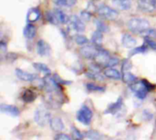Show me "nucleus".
Masks as SVG:
<instances>
[{
  "mask_svg": "<svg viewBox=\"0 0 156 140\" xmlns=\"http://www.w3.org/2000/svg\"><path fill=\"white\" fill-rule=\"evenodd\" d=\"M122 45L124 47H127V48H133L136 46L137 44V41L134 37H133L131 35L129 34H125L122 36Z\"/></svg>",
  "mask_w": 156,
  "mask_h": 140,
  "instance_id": "4468645a",
  "label": "nucleus"
},
{
  "mask_svg": "<svg viewBox=\"0 0 156 140\" xmlns=\"http://www.w3.org/2000/svg\"><path fill=\"white\" fill-rule=\"evenodd\" d=\"M141 36L144 37H149V38H156V29L154 28H148L143 33L140 34Z\"/></svg>",
  "mask_w": 156,
  "mask_h": 140,
  "instance_id": "c85d7f7f",
  "label": "nucleus"
},
{
  "mask_svg": "<svg viewBox=\"0 0 156 140\" xmlns=\"http://www.w3.org/2000/svg\"><path fill=\"white\" fill-rule=\"evenodd\" d=\"M112 4L120 10H128L132 6V0H113Z\"/></svg>",
  "mask_w": 156,
  "mask_h": 140,
  "instance_id": "f3484780",
  "label": "nucleus"
},
{
  "mask_svg": "<svg viewBox=\"0 0 156 140\" xmlns=\"http://www.w3.org/2000/svg\"><path fill=\"white\" fill-rule=\"evenodd\" d=\"M52 118L49 110L44 105H40L37 108L34 114V120L39 127H46L50 124Z\"/></svg>",
  "mask_w": 156,
  "mask_h": 140,
  "instance_id": "f257e3e1",
  "label": "nucleus"
},
{
  "mask_svg": "<svg viewBox=\"0 0 156 140\" xmlns=\"http://www.w3.org/2000/svg\"><path fill=\"white\" fill-rule=\"evenodd\" d=\"M119 64V59L116 58V57H111L108 62L106 63L105 67H115Z\"/></svg>",
  "mask_w": 156,
  "mask_h": 140,
  "instance_id": "f704fd0d",
  "label": "nucleus"
},
{
  "mask_svg": "<svg viewBox=\"0 0 156 140\" xmlns=\"http://www.w3.org/2000/svg\"><path fill=\"white\" fill-rule=\"evenodd\" d=\"M147 51V45H143L139 47H135L133 48L131 52H130V56H134L136 54H142V53H145Z\"/></svg>",
  "mask_w": 156,
  "mask_h": 140,
  "instance_id": "c756f323",
  "label": "nucleus"
},
{
  "mask_svg": "<svg viewBox=\"0 0 156 140\" xmlns=\"http://www.w3.org/2000/svg\"><path fill=\"white\" fill-rule=\"evenodd\" d=\"M100 48H101L100 46H97L94 44H92V45L86 44L84 46H82L80 49V53L84 58L94 60V58L97 56V55L100 51Z\"/></svg>",
  "mask_w": 156,
  "mask_h": 140,
  "instance_id": "39448f33",
  "label": "nucleus"
},
{
  "mask_svg": "<svg viewBox=\"0 0 156 140\" xmlns=\"http://www.w3.org/2000/svg\"><path fill=\"white\" fill-rule=\"evenodd\" d=\"M0 110L3 114L9 115L11 117H17L19 115V110L16 107L12 106V105H5V104H1L0 106Z\"/></svg>",
  "mask_w": 156,
  "mask_h": 140,
  "instance_id": "f8f14e48",
  "label": "nucleus"
},
{
  "mask_svg": "<svg viewBox=\"0 0 156 140\" xmlns=\"http://www.w3.org/2000/svg\"><path fill=\"white\" fill-rule=\"evenodd\" d=\"M75 42L79 45V46H83L89 43L88 38L85 36H82L80 34H78L75 36Z\"/></svg>",
  "mask_w": 156,
  "mask_h": 140,
  "instance_id": "cd10ccee",
  "label": "nucleus"
},
{
  "mask_svg": "<svg viewBox=\"0 0 156 140\" xmlns=\"http://www.w3.org/2000/svg\"><path fill=\"white\" fill-rule=\"evenodd\" d=\"M87 88L90 90V91H104V87H99V86H96L92 83H90V84H87Z\"/></svg>",
  "mask_w": 156,
  "mask_h": 140,
  "instance_id": "473e14b6",
  "label": "nucleus"
},
{
  "mask_svg": "<svg viewBox=\"0 0 156 140\" xmlns=\"http://www.w3.org/2000/svg\"><path fill=\"white\" fill-rule=\"evenodd\" d=\"M94 23H95V26H96V27H97L98 30L101 31L102 33H103V32H108L109 27H108V26H107L106 24H104L102 21H101V20H99V19H96V20L94 21Z\"/></svg>",
  "mask_w": 156,
  "mask_h": 140,
  "instance_id": "bb28decb",
  "label": "nucleus"
},
{
  "mask_svg": "<svg viewBox=\"0 0 156 140\" xmlns=\"http://www.w3.org/2000/svg\"><path fill=\"white\" fill-rule=\"evenodd\" d=\"M0 50L2 52V54H5L6 53V45L4 41H1L0 42Z\"/></svg>",
  "mask_w": 156,
  "mask_h": 140,
  "instance_id": "37998d69",
  "label": "nucleus"
},
{
  "mask_svg": "<svg viewBox=\"0 0 156 140\" xmlns=\"http://www.w3.org/2000/svg\"><path fill=\"white\" fill-rule=\"evenodd\" d=\"M103 75L108 78H112V79H115V80H120L122 78L121 73L118 70H116L114 68H111V67L105 68L103 71Z\"/></svg>",
  "mask_w": 156,
  "mask_h": 140,
  "instance_id": "dca6fc26",
  "label": "nucleus"
},
{
  "mask_svg": "<svg viewBox=\"0 0 156 140\" xmlns=\"http://www.w3.org/2000/svg\"><path fill=\"white\" fill-rule=\"evenodd\" d=\"M40 18V12L37 8H31L28 13H27V20L29 23H34L36 21H37Z\"/></svg>",
  "mask_w": 156,
  "mask_h": 140,
  "instance_id": "6ab92c4d",
  "label": "nucleus"
},
{
  "mask_svg": "<svg viewBox=\"0 0 156 140\" xmlns=\"http://www.w3.org/2000/svg\"><path fill=\"white\" fill-rule=\"evenodd\" d=\"M86 137L89 138H91V139H98V138H101V136L99 135L98 132L96 131H93V130H90L88 132H86Z\"/></svg>",
  "mask_w": 156,
  "mask_h": 140,
  "instance_id": "c9c22d12",
  "label": "nucleus"
},
{
  "mask_svg": "<svg viewBox=\"0 0 156 140\" xmlns=\"http://www.w3.org/2000/svg\"><path fill=\"white\" fill-rule=\"evenodd\" d=\"M68 30L70 35H78L85 31V24L80 16L71 15L68 23Z\"/></svg>",
  "mask_w": 156,
  "mask_h": 140,
  "instance_id": "7ed1b4c3",
  "label": "nucleus"
},
{
  "mask_svg": "<svg viewBox=\"0 0 156 140\" xmlns=\"http://www.w3.org/2000/svg\"><path fill=\"white\" fill-rule=\"evenodd\" d=\"M33 66H34V67H35L37 71H39V72L43 73V74H44V75H46V76H48V75H50V74H51L50 69L48 67V66H47V65H45V64H43V63H34V64H33Z\"/></svg>",
  "mask_w": 156,
  "mask_h": 140,
  "instance_id": "5701e85b",
  "label": "nucleus"
},
{
  "mask_svg": "<svg viewBox=\"0 0 156 140\" xmlns=\"http://www.w3.org/2000/svg\"><path fill=\"white\" fill-rule=\"evenodd\" d=\"M111 58L110 53L102 48H100V51L97 55V56L94 58V61L96 64L100 65V66H104L106 65V63L108 62V60Z\"/></svg>",
  "mask_w": 156,
  "mask_h": 140,
  "instance_id": "9d476101",
  "label": "nucleus"
},
{
  "mask_svg": "<svg viewBox=\"0 0 156 140\" xmlns=\"http://www.w3.org/2000/svg\"><path fill=\"white\" fill-rule=\"evenodd\" d=\"M70 129H71L72 137H73L74 139H81V138H83V135L80 133V131L78 128H76L75 127H71Z\"/></svg>",
  "mask_w": 156,
  "mask_h": 140,
  "instance_id": "2f4dec72",
  "label": "nucleus"
},
{
  "mask_svg": "<svg viewBox=\"0 0 156 140\" xmlns=\"http://www.w3.org/2000/svg\"><path fill=\"white\" fill-rule=\"evenodd\" d=\"M131 67H132V64L130 63V61L128 59H125L122 64V72L129 71L131 69Z\"/></svg>",
  "mask_w": 156,
  "mask_h": 140,
  "instance_id": "58836bf2",
  "label": "nucleus"
},
{
  "mask_svg": "<svg viewBox=\"0 0 156 140\" xmlns=\"http://www.w3.org/2000/svg\"><path fill=\"white\" fill-rule=\"evenodd\" d=\"M77 3V0H55V4L59 6L71 7Z\"/></svg>",
  "mask_w": 156,
  "mask_h": 140,
  "instance_id": "a878e982",
  "label": "nucleus"
},
{
  "mask_svg": "<svg viewBox=\"0 0 156 140\" xmlns=\"http://www.w3.org/2000/svg\"><path fill=\"white\" fill-rule=\"evenodd\" d=\"M50 128L55 132H60L64 129V123L60 118H54L50 121Z\"/></svg>",
  "mask_w": 156,
  "mask_h": 140,
  "instance_id": "2eb2a0df",
  "label": "nucleus"
},
{
  "mask_svg": "<svg viewBox=\"0 0 156 140\" xmlns=\"http://www.w3.org/2000/svg\"><path fill=\"white\" fill-rule=\"evenodd\" d=\"M92 117H93L92 111L87 106H82L77 113L78 121H80V123H82L85 126H88L90 124Z\"/></svg>",
  "mask_w": 156,
  "mask_h": 140,
  "instance_id": "423d86ee",
  "label": "nucleus"
},
{
  "mask_svg": "<svg viewBox=\"0 0 156 140\" xmlns=\"http://www.w3.org/2000/svg\"><path fill=\"white\" fill-rule=\"evenodd\" d=\"M102 40H103L102 32L98 30V29L96 31H94L92 36H91V42H92V44H94L95 46L101 47V45H102Z\"/></svg>",
  "mask_w": 156,
  "mask_h": 140,
  "instance_id": "aec40b11",
  "label": "nucleus"
},
{
  "mask_svg": "<svg viewBox=\"0 0 156 140\" xmlns=\"http://www.w3.org/2000/svg\"><path fill=\"white\" fill-rule=\"evenodd\" d=\"M143 118H144V120H147V121L152 120V118H153V114H152L151 112H149L148 110H144V111L143 112Z\"/></svg>",
  "mask_w": 156,
  "mask_h": 140,
  "instance_id": "a19ab883",
  "label": "nucleus"
},
{
  "mask_svg": "<svg viewBox=\"0 0 156 140\" xmlns=\"http://www.w3.org/2000/svg\"><path fill=\"white\" fill-rule=\"evenodd\" d=\"M122 80H123V82H125L127 84H133L137 80V77L133 74L130 73L129 71H126V72H123Z\"/></svg>",
  "mask_w": 156,
  "mask_h": 140,
  "instance_id": "393cba45",
  "label": "nucleus"
},
{
  "mask_svg": "<svg viewBox=\"0 0 156 140\" xmlns=\"http://www.w3.org/2000/svg\"><path fill=\"white\" fill-rule=\"evenodd\" d=\"M138 7L145 13H153L156 9L155 0H138Z\"/></svg>",
  "mask_w": 156,
  "mask_h": 140,
  "instance_id": "6e6552de",
  "label": "nucleus"
},
{
  "mask_svg": "<svg viewBox=\"0 0 156 140\" xmlns=\"http://www.w3.org/2000/svg\"><path fill=\"white\" fill-rule=\"evenodd\" d=\"M80 18L83 20V21H90V18H91V13L89 12L88 10H84V11H81L80 12Z\"/></svg>",
  "mask_w": 156,
  "mask_h": 140,
  "instance_id": "72a5a7b5",
  "label": "nucleus"
},
{
  "mask_svg": "<svg viewBox=\"0 0 156 140\" xmlns=\"http://www.w3.org/2000/svg\"><path fill=\"white\" fill-rule=\"evenodd\" d=\"M16 76L20 80L27 81V82H32V81H34V80H36L37 78V77L36 74L28 73V72H26V71L21 70L19 68L16 69Z\"/></svg>",
  "mask_w": 156,
  "mask_h": 140,
  "instance_id": "9b49d317",
  "label": "nucleus"
},
{
  "mask_svg": "<svg viewBox=\"0 0 156 140\" xmlns=\"http://www.w3.org/2000/svg\"><path fill=\"white\" fill-rule=\"evenodd\" d=\"M36 32H37L36 26L31 24H27L24 28L23 34H24L25 37H27V39H32L36 36Z\"/></svg>",
  "mask_w": 156,
  "mask_h": 140,
  "instance_id": "412c9836",
  "label": "nucleus"
},
{
  "mask_svg": "<svg viewBox=\"0 0 156 140\" xmlns=\"http://www.w3.org/2000/svg\"><path fill=\"white\" fill-rule=\"evenodd\" d=\"M37 98V93L32 89H27L22 96V99L26 103H31Z\"/></svg>",
  "mask_w": 156,
  "mask_h": 140,
  "instance_id": "4be33fe9",
  "label": "nucleus"
},
{
  "mask_svg": "<svg viewBox=\"0 0 156 140\" xmlns=\"http://www.w3.org/2000/svg\"><path fill=\"white\" fill-rule=\"evenodd\" d=\"M122 106V98L120 97L115 103L111 104L108 107V108L105 110V114H115L121 109Z\"/></svg>",
  "mask_w": 156,
  "mask_h": 140,
  "instance_id": "a211bd4d",
  "label": "nucleus"
},
{
  "mask_svg": "<svg viewBox=\"0 0 156 140\" xmlns=\"http://www.w3.org/2000/svg\"><path fill=\"white\" fill-rule=\"evenodd\" d=\"M144 41H145V44L148 46H150L152 49H154V50L156 51V42L154 40H153V39L149 38V37H144Z\"/></svg>",
  "mask_w": 156,
  "mask_h": 140,
  "instance_id": "e433bc0d",
  "label": "nucleus"
},
{
  "mask_svg": "<svg viewBox=\"0 0 156 140\" xmlns=\"http://www.w3.org/2000/svg\"><path fill=\"white\" fill-rule=\"evenodd\" d=\"M53 12H54V14H55V15H56V17H57V19H58V21L59 24L65 25V24H68L69 23L70 17L65 12H63L61 9L55 8V10Z\"/></svg>",
  "mask_w": 156,
  "mask_h": 140,
  "instance_id": "ddd939ff",
  "label": "nucleus"
},
{
  "mask_svg": "<svg viewBox=\"0 0 156 140\" xmlns=\"http://www.w3.org/2000/svg\"><path fill=\"white\" fill-rule=\"evenodd\" d=\"M98 14L100 15V16L107 20H114L119 15V13L115 9L110 7L107 5H102V4L98 6Z\"/></svg>",
  "mask_w": 156,
  "mask_h": 140,
  "instance_id": "20e7f679",
  "label": "nucleus"
},
{
  "mask_svg": "<svg viewBox=\"0 0 156 140\" xmlns=\"http://www.w3.org/2000/svg\"><path fill=\"white\" fill-rule=\"evenodd\" d=\"M37 52L41 56H49L51 52V48L46 41L39 40L37 44Z\"/></svg>",
  "mask_w": 156,
  "mask_h": 140,
  "instance_id": "1a4fd4ad",
  "label": "nucleus"
},
{
  "mask_svg": "<svg viewBox=\"0 0 156 140\" xmlns=\"http://www.w3.org/2000/svg\"><path fill=\"white\" fill-rule=\"evenodd\" d=\"M53 78L56 80V82L57 83H58V84H62V85H69L71 82L70 81H65V80H63L59 76H58L57 74H55L54 76H53Z\"/></svg>",
  "mask_w": 156,
  "mask_h": 140,
  "instance_id": "4c0bfd02",
  "label": "nucleus"
},
{
  "mask_svg": "<svg viewBox=\"0 0 156 140\" xmlns=\"http://www.w3.org/2000/svg\"><path fill=\"white\" fill-rule=\"evenodd\" d=\"M86 76L89 78H90L92 80H95V81H102L103 80V77L101 74V72H96V71H93V70H90V69L86 73Z\"/></svg>",
  "mask_w": 156,
  "mask_h": 140,
  "instance_id": "b1692460",
  "label": "nucleus"
},
{
  "mask_svg": "<svg viewBox=\"0 0 156 140\" xmlns=\"http://www.w3.org/2000/svg\"><path fill=\"white\" fill-rule=\"evenodd\" d=\"M128 28L134 34H141L149 28L150 24L144 18H132L128 21Z\"/></svg>",
  "mask_w": 156,
  "mask_h": 140,
  "instance_id": "f03ea898",
  "label": "nucleus"
},
{
  "mask_svg": "<svg viewBox=\"0 0 156 140\" xmlns=\"http://www.w3.org/2000/svg\"><path fill=\"white\" fill-rule=\"evenodd\" d=\"M130 88L139 99H144L146 97L148 90H147V88H146V87H145V85L144 84L143 81L134 82V83L131 84Z\"/></svg>",
  "mask_w": 156,
  "mask_h": 140,
  "instance_id": "0eeeda50",
  "label": "nucleus"
},
{
  "mask_svg": "<svg viewBox=\"0 0 156 140\" xmlns=\"http://www.w3.org/2000/svg\"><path fill=\"white\" fill-rule=\"evenodd\" d=\"M55 139L56 140H71V137H69V135H66V134H63V133H60V134H58L56 137H55Z\"/></svg>",
  "mask_w": 156,
  "mask_h": 140,
  "instance_id": "ea45409f",
  "label": "nucleus"
},
{
  "mask_svg": "<svg viewBox=\"0 0 156 140\" xmlns=\"http://www.w3.org/2000/svg\"><path fill=\"white\" fill-rule=\"evenodd\" d=\"M143 82H144V84L145 85V87H146V88H147V90L148 91H151V90H153V89H154V85H152V84H150L147 80H142Z\"/></svg>",
  "mask_w": 156,
  "mask_h": 140,
  "instance_id": "79ce46f5",
  "label": "nucleus"
},
{
  "mask_svg": "<svg viewBox=\"0 0 156 140\" xmlns=\"http://www.w3.org/2000/svg\"><path fill=\"white\" fill-rule=\"evenodd\" d=\"M46 15H47V16H46V17H47V20H48L49 23H51V24H53V25H58V19H57V17H56L54 12L49 11V12L47 13Z\"/></svg>",
  "mask_w": 156,
  "mask_h": 140,
  "instance_id": "7c9ffc66",
  "label": "nucleus"
}]
</instances>
